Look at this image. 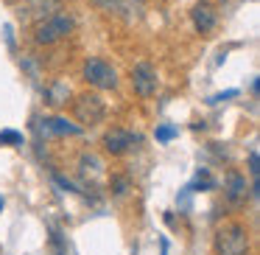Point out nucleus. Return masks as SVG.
I'll list each match as a JSON object with an SVG mask.
<instances>
[{
  "instance_id": "423d86ee",
  "label": "nucleus",
  "mask_w": 260,
  "mask_h": 255,
  "mask_svg": "<svg viewBox=\"0 0 260 255\" xmlns=\"http://www.w3.org/2000/svg\"><path fill=\"white\" fill-rule=\"evenodd\" d=\"M76 118L87 126H95L104 118V101L98 96H81L76 101Z\"/></svg>"
},
{
  "instance_id": "1a4fd4ad",
  "label": "nucleus",
  "mask_w": 260,
  "mask_h": 255,
  "mask_svg": "<svg viewBox=\"0 0 260 255\" xmlns=\"http://www.w3.org/2000/svg\"><path fill=\"white\" fill-rule=\"evenodd\" d=\"M224 191H226V199H230V202H241V199L246 196V180H243L241 174H230Z\"/></svg>"
},
{
  "instance_id": "9d476101",
  "label": "nucleus",
  "mask_w": 260,
  "mask_h": 255,
  "mask_svg": "<svg viewBox=\"0 0 260 255\" xmlns=\"http://www.w3.org/2000/svg\"><path fill=\"white\" fill-rule=\"evenodd\" d=\"M68 101V87L62 84V81H56V84L48 90V104H53V107H59V104Z\"/></svg>"
},
{
  "instance_id": "39448f33",
  "label": "nucleus",
  "mask_w": 260,
  "mask_h": 255,
  "mask_svg": "<svg viewBox=\"0 0 260 255\" xmlns=\"http://www.w3.org/2000/svg\"><path fill=\"white\" fill-rule=\"evenodd\" d=\"M132 84H135L137 96H143V98H151L154 93L159 90L157 70H154L148 62H140V65H135V70H132Z\"/></svg>"
},
{
  "instance_id": "dca6fc26",
  "label": "nucleus",
  "mask_w": 260,
  "mask_h": 255,
  "mask_svg": "<svg viewBox=\"0 0 260 255\" xmlns=\"http://www.w3.org/2000/svg\"><path fill=\"white\" fill-rule=\"evenodd\" d=\"M0 210H3V199H0Z\"/></svg>"
},
{
  "instance_id": "f03ea898",
  "label": "nucleus",
  "mask_w": 260,
  "mask_h": 255,
  "mask_svg": "<svg viewBox=\"0 0 260 255\" xmlns=\"http://www.w3.org/2000/svg\"><path fill=\"white\" fill-rule=\"evenodd\" d=\"M70 31H73V17H70L68 12H59V14H51L45 23L37 25L34 40L40 42V45H53V42H59L62 37H68Z\"/></svg>"
},
{
  "instance_id": "9b49d317",
  "label": "nucleus",
  "mask_w": 260,
  "mask_h": 255,
  "mask_svg": "<svg viewBox=\"0 0 260 255\" xmlns=\"http://www.w3.org/2000/svg\"><path fill=\"white\" fill-rule=\"evenodd\" d=\"M176 135H179V129H176V126H171V124H162V126H157V132H154V137H157V143H171Z\"/></svg>"
},
{
  "instance_id": "20e7f679",
  "label": "nucleus",
  "mask_w": 260,
  "mask_h": 255,
  "mask_svg": "<svg viewBox=\"0 0 260 255\" xmlns=\"http://www.w3.org/2000/svg\"><path fill=\"white\" fill-rule=\"evenodd\" d=\"M143 143V137L137 135V132H129V129H120V126H115V129H109L107 135H104V149H107L109 154H126L132 152V149H137Z\"/></svg>"
},
{
  "instance_id": "2eb2a0df",
  "label": "nucleus",
  "mask_w": 260,
  "mask_h": 255,
  "mask_svg": "<svg viewBox=\"0 0 260 255\" xmlns=\"http://www.w3.org/2000/svg\"><path fill=\"white\" fill-rule=\"evenodd\" d=\"M104 3H107L109 9H118V6H123L126 0H104Z\"/></svg>"
},
{
  "instance_id": "ddd939ff",
  "label": "nucleus",
  "mask_w": 260,
  "mask_h": 255,
  "mask_svg": "<svg viewBox=\"0 0 260 255\" xmlns=\"http://www.w3.org/2000/svg\"><path fill=\"white\" fill-rule=\"evenodd\" d=\"M249 171H252V177H257L260 174V160H257V152H249Z\"/></svg>"
},
{
  "instance_id": "f257e3e1",
  "label": "nucleus",
  "mask_w": 260,
  "mask_h": 255,
  "mask_svg": "<svg viewBox=\"0 0 260 255\" xmlns=\"http://www.w3.org/2000/svg\"><path fill=\"white\" fill-rule=\"evenodd\" d=\"M215 252L218 255H246L249 236L241 224H224L215 233Z\"/></svg>"
},
{
  "instance_id": "0eeeda50",
  "label": "nucleus",
  "mask_w": 260,
  "mask_h": 255,
  "mask_svg": "<svg viewBox=\"0 0 260 255\" xmlns=\"http://www.w3.org/2000/svg\"><path fill=\"white\" fill-rule=\"evenodd\" d=\"M190 17H193V25H196L199 34H210L215 29V23H218V14H215V9L210 3H196Z\"/></svg>"
},
{
  "instance_id": "7ed1b4c3",
  "label": "nucleus",
  "mask_w": 260,
  "mask_h": 255,
  "mask_svg": "<svg viewBox=\"0 0 260 255\" xmlns=\"http://www.w3.org/2000/svg\"><path fill=\"white\" fill-rule=\"evenodd\" d=\"M84 81L98 90H115L118 87V73H115L112 65H107L104 59H87L84 62Z\"/></svg>"
},
{
  "instance_id": "6e6552de",
  "label": "nucleus",
  "mask_w": 260,
  "mask_h": 255,
  "mask_svg": "<svg viewBox=\"0 0 260 255\" xmlns=\"http://www.w3.org/2000/svg\"><path fill=\"white\" fill-rule=\"evenodd\" d=\"M40 132L45 137H53V135H81V126L70 124L68 118H45L40 124Z\"/></svg>"
},
{
  "instance_id": "f8f14e48",
  "label": "nucleus",
  "mask_w": 260,
  "mask_h": 255,
  "mask_svg": "<svg viewBox=\"0 0 260 255\" xmlns=\"http://www.w3.org/2000/svg\"><path fill=\"white\" fill-rule=\"evenodd\" d=\"M23 143V135L14 129H3L0 132V146H20Z\"/></svg>"
},
{
  "instance_id": "4468645a",
  "label": "nucleus",
  "mask_w": 260,
  "mask_h": 255,
  "mask_svg": "<svg viewBox=\"0 0 260 255\" xmlns=\"http://www.w3.org/2000/svg\"><path fill=\"white\" fill-rule=\"evenodd\" d=\"M241 93L238 90H226V93H218V96H213L210 98V104H218V101H224V98H238Z\"/></svg>"
}]
</instances>
